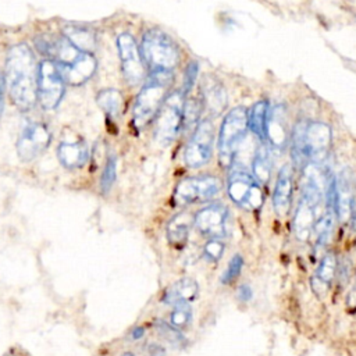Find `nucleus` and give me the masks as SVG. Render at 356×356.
Returning <instances> with one entry per match:
<instances>
[{"label": "nucleus", "mask_w": 356, "mask_h": 356, "mask_svg": "<svg viewBox=\"0 0 356 356\" xmlns=\"http://www.w3.org/2000/svg\"><path fill=\"white\" fill-rule=\"evenodd\" d=\"M4 78L8 95L21 111H31L38 102V68L33 51L26 43L14 44L6 57Z\"/></svg>", "instance_id": "1"}, {"label": "nucleus", "mask_w": 356, "mask_h": 356, "mask_svg": "<svg viewBox=\"0 0 356 356\" xmlns=\"http://www.w3.org/2000/svg\"><path fill=\"white\" fill-rule=\"evenodd\" d=\"M36 47L44 56L53 60L65 82L72 86H79L89 81L96 71L95 56L78 47L72 40H70L64 33L57 38L50 39H35Z\"/></svg>", "instance_id": "2"}, {"label": "nucleus", "mask_w": 356, "mask_h": 356, "mask_svg": "<svg viewBox=\"0 0 356 356\" xmlns=\"http://www.w3.org/2000/svg\"><path fill=\"white\" fill-rule=\"evenodd\" d=\"M331 128L320 121H299L291 132V154L295 165L303 170L309 163L321 164L331 147Z\"/></svg>", "instance_id": "3"}, {"label": "nucleus", "mask_w": 356, "mask_h": 356, "mask_svg": "<svg viewBox=\"0 0 356 356\" xmlns=\"http://www.w3.org/2000/svg\"><path fill=\"white\" fill-rule=\"evenodd\" d=\"M139 47L149 74H174L181 60V51L170 35L157 28L149 29L143 33Z\"/></svg>", "instance_id": "4"}, {"label": "nucleus", "mask_w": 356, "mask_h": 356, "mask_svg": "<svg viewBox=\"0 0 356 356\" xmlns=\"http://www.w3.org/2000/svg\"><path fill=\"white\" fill-rule=\"evenodd\" d=\"M172 81L174 74H149L132 108V121L136 129H143L156 118L159 108L168 95V88Z\"/></svg>", "instance_id": "5"}, {"label": "nucleus", "mask_w": 356, "mask_h": 356, "mask_svg": "<svg viewBox=\"0 0 356 356\" xmlns=\"http://www.w3.org/2000/svg\"><path fill=\"white\" fill-rule=\"evenodd\" d=\"M185 97L182 90L170 92L156 114L154 138L163 146L170 145L184 129Z\"/></svg>", "instance_id": "6"}, {"label": "nucleus", "mask_w": 356, "mask_h": 356, "mask_svg": "<svg viewBox=\"0 0 356 356\" xmlns=\"http://www.w3.org/2000/svg\"><path fill=\"white\" fill-rule=\"evenodd\" d=\"M227 192L229 199L245 210H259L264 200L261 185L253 174L234 163L227 178Z\"/></svg>", "instance_id": "7"}, {"label": "nucleus", "mask_w": 356, "mask_h": 356, "mask_svg": "<svg viewBox=\"0 0 356 356\" xmlns=\"http://www.w3.org/2000/svg\"><path fill=\"white\" fill-rule=\"evenodd\" d=\"M248 111L245 107H235L224 117L218 134V154L224 167L232 164L238 146L248 131Z\"/></svg>", "instance_id": "8"}, {"label": "nucleus", "mask_w": 356, "mask_h": 356, "mask_svg": "<svg viewBox=\"0 0 356 356\" xmlns=\"http://www.w3.org/2000/svg\"><path fill=\"white\" fill-rule=\"evenodd\" d=\"M65 79L57 64L47 58L39 63L38 68V102L44 110H54L65 92Z\"/></svg>", "instance_id": "9"}, {"label": "nucleus", "mask_w": 356, "mask_h": 356, "mask_svg": "<svg viewBox=\"0 0 356 356\" xmlns=\"http://www.w3.org/2000/svg\"><path fill=\"white\" fill-rule=\"evenodd\" d=\"M221 191V181L214 175H196L182 179L174 192L178 206H186L213 199Z\"/></svg>", "instance_id": "10"}, {"label": "nucleus", "mask_w": 356, "mask_h": 356, "mask_svg": "<svg viewBox=\"0 0 356 356\" xmlns=\"http://www.w3.org/2000/svg\"><path fill=\"white\" fill-rule=\"evenodd\" d=\"M115 44L120 54L121 71L125 82L131 86L140 83L145 78V63L140 54V47L138 46L135 38L129 32H122L117 36Z\"/></svg>", "instance_id": "11"}, {"label": "nucleus", "mask_w": 356, "mask_h": 356, "mask_svg": "<svg viewBox=\"0 0 356 356\" xmlns=\"http://www.w3.org/2000/svg\"><path fill=\"white\" fill-rule=\"evenodd\" d=\"M214 127L210 120L197 122L184 152L185 164L191 168H199L209 163L213 154Z\"/></svg>", "instance_id": "12"}, {"label": "nucleus", "mask_w": 356, "mask_h": 356, "mask_svg": "<svg viewBox=\"0 0 356 356\" xmlns=\"http://www.w3.org/2000/svg\"><path fill=\"white\" fill-rule=\"evenodd\" d=\"M51 134L43 122H28L17 140V153L22 161L39 157L50 145Z\"/></svg>", "instance_id": "13"}, {"label": "nucleus", "mask_w": 356, "mask_h": 356, "mask_svg": "<svg viewBox=\"0 0 356 356\" xmlns=\"http://www.w3.org/2000/svg\"><path fill=\"white\" fill-rule=\"evenodd\" d=\"M229 210L221 203H213L200 209L193 218L195 227L209 238L222 239L228 234Z\"/></svg>", "instance_id": "14"}, {"label": "nucleus", "mask_w": 356, "mask_h": 356, "mask_svg": "<svg viewBox=\"0 0 356 356\" xmlns=\"http://www.w3.org/2000/svg\"><path fill=\"white\" fill-rule=\"evenodd\" d=\"M334 207L335 216L341 221L352 218L355 209V191L352 174L348 168L341 170L334 177Z\"/></svg>", "instance_id": "15"}, {"label": "nucleus", "mask_w": 356, "mask_h": 356, "mask_svg": "<svg viewBox=\"0 0 356 356\" xmlns=\"http://www.w3.org/2000/svg\"><path fill=\"white\" fill-rule=\"evenodd\" d=\"M293 191V172L289 164L280 168L274 189H273V207L278 217H285L289 211Z\"/></svg>", "instance_id": "16"}, {"label": "nucleus", "mask_w": 356, "mask_h": 356, "mask_svg": "<svg viewBox=\"0 0 356 356\" xmlns=\"http://www.w3.org/2000/svg\"><path fill=\"white\" fill-rule=\"evenodd\" d=\"M203 107L210 114L218 115L227 107V93L221 82L213 75H204L200 82Z\"/></svg>", "instance_id": "17"}, {"label": "nucleus", "mask_w": 356, "mask_h": 356, "mask_svg": "<svg viewBox=\"0 0 356 356\" xmlns=\"http://www.w3.org/2000/svg\"><path fill=\"white\" fill-rule=\"evenodd\" d=\"M338 271L337 256L332 252H327L320 260L314 275L310 278V286L316 295H325L332 284Z\"/></svg>", "instance_id": "18"}, {"label": "nucleus", "mask_w": 356, "mask_h": 356, "mask_svg": "<svg viewBox=\"0 0 356 356\" xmlns=\"http://www.w3.org/2000/svg\"><path fill=\"white\" fill-rule=\"evenodd\" d=\"M267 142L277 149H282L288 142L286 114L282 106L268 110L267 118Z\"/></svg>", "instance_id": "19"}, {"label": "nucleus", "mask_w": 356, "mask_h": 356, "mask_svg": "<svg viewBox=\"0 0 356 356\" xmlns=\"http://www.w3.org/2000/svg\"><path fill=\"white\" fill-rule=\"evenodd\" d=\"M57 157L65 168L75 170L86 164L89 159V150L83 140L61 142L57 147Z\"/></svg>", "instance_id": "20"}, {"label": "nucleus", "mask_w": 356, "mask_h": 356, "mask_svg": "<svg viewBox=\"0 0 356 356\" xmlns=\"http://www.w3.org/2000/svg\"><path fill=\"white\" fill-rule=\"evenodd\" d=\"M199 286L193 278L185 277L174 284H171L163 298V302L167 305H181V303H191L197 298Z\"/></svg>", "instance_id": "21"}, {"label": "nucleus", "mask_w": 356, "mask_h": 356, "mask_svg": "<svg viewBox=\"0 0 356 356\" xmlns=\"http://www.w3.org/2000/svg\"><path fill=\"white\" fill-rule=\"evenodd\" d=\"M268 110H270L268 102L259 100L248 111V127L261 142H267Z\"/></svg>", "instance_id": "22"}, {"label": "nucleus", "mask_w": 356, "mask_h": 356, "mask_svg": "<svg viewBox=\"0 0 356 356\" xmlns=\"http://www.w3.org/2000/svg\"><path fill=\"white\" fill-rule=\"evenodd\" d=\"M191 222L192 220L186 213H179L168 221L167 238L172 246L182 248L186 243L189 229H191Z\"/></svg>", "instance_id": "23"}, {"label": "nucleus", "mask_w": 356, "mask_h": 356, "mask_svg": "<svg viewBox=\"0 0 356 356\" xmlns=\"http://www.w3.org/2000/svg\"><path fill=\"white\" fill-rule=\"evenodd\" d=\"M271 168H273V161H271L270 150L267 149L266 145H260L254 152V157L252 161V174L261 186L268 184L271 177Z\"/></svg>", "instance_id": "24"}, {"label": "nucleus", "mask_w": 356, "mask_h": 356, "mask_svg": "<svg viewBox=\"0 0 356 356\" xmlns=\"http://www.w3.org/2000/svg\"><path fill=\"white\" fill-rule=\"evenodd\" d=\"M97 104L100 106V108L110 117V118H117L120 117L121 111H122V95L120 90L114 89V88H108V89H102L97 96H96Z\"/></svg>", "instance_id": "25"}, {"label": "nucleus", "mask_w": 356, "mask_h": 356, "mask_svg": "<svg viewBox=\"0 0 356 356\" xmlns=\"http://www.w3.org/2000/svg\"><path fill=\"white\" fill-rule=\"evenodd\" d=\"M203 102L202 99H193V97H185L184 103V128H191L199 121V117L203 110Z\"/></svg>", "instance_id": "26"}, {"label": "nucleus", "mask_w": 356, "mask_h": 356, "mask_svg": "<svg viewBox=\"0 0 356 356\" xmlns=\"http://www.w3.org/2000/svg\"><path fill=\"white\" fill-rule=\"evenodd\" d=\"M192 320V309L189 303L175 305L170 314V324L178 330H184L189 325Z\"/></svg>", "instance_id": "27"}, {"label": "nucleus", "mask_w": 356, "mask_h": 356, "mask_svg": "<svg viewBox=\"0 0 356 356\" xmlns=\"http://www.w3.org/2000/svg\"><path fill=\"white\" fill-rule=\"evenodd\" d=\"M64 35L72 40L78 47L88 50L89 51V46L93 44V36L89 31L83 29V28H78V26H68L64 32Z\"/></svg>", "instance_id": "28"}, {"label": "nucleus", "mask_w": 356, "mask_h": 356, "mask_svg": "<svg viewBox=\"0 0 356 356\" xmlns=\"http://www.w3.org/2000/svg\"><path fill=\"white\" fill-rule=\"evenodd\" d=\"M115 177H117V164H115V157L110 156L106 161L104 170L102 172L100 177V191L103 195L108 193L110 189L113 188L114 182H115Z\"/></svg>", "instance_id": "29"}, {"label": "nucleus", "mask_w": 356, "mask_h": 356, "mask_svg": "<svg viewBox=\"0 0 356 356\" xmlns=\"http://www.w3.org/2000/svg\"><path fill=\"white\" fill-rule=\"evenodd\" d=\"M156 330L167 342H170L174 346H181L185 342V338L181 334V330L175 328L171 324H167L165 321H157L156 323Z\"/></svg>", "instance_id": "30"}, {"label": "nucleus", "mask_w": 356, "mask_h": 356, "mask_svg": "<svg viewBox=\"0 0 356 356\" xmlns=\"http://www.w3.org/2000/svg\"><path fill=\"white\" fill-rule=\"evenodd\" d=\"M242 267H243V257L238 253L234 254L231 257V260L228 261V266H227L225 271L221 275V284H224V285L232 284L239 277V274L242 271Z\"/></svg>", "instance_id": "31"}, {"label": "nucleus", "mask_w": 356, "mask_h": 356, "mask_svg": "<svg viewBox=\"0 0 356 356\" xmlns=\"http://www.w3.org/2000/svg\"><path fill=\"white\" fill-rule=\"evenodd\" d=\"M224 253V242L220 238H210L203 246V257L207 261H218Z\"/></svg>", "instance_id": "32"}, {"label": "nucleus", "mask_w": 356, "mask_h": 356, "mask_svg": "<svg viewBox=\"0 0 356 356\" xmlns=\"http://www.w3.org/2000/svg\"><path fill=\"white\" fill-rule=\"evenodd\" d=\"M197 71H199V67H197V63L196 61H191L186 68H185V72H184V86H182V93L185 96H188V93L191 92V89L193 88L195 85V81H196V76H197Z\"/></svg>", "instance_id": "33"}, {"label": "nucleus", "mask_w": 356, "mask_h": 356, "mask_svg": "<svg viewBox=\"0 0 356 356\" xmlns=\"http://www.w3.org/2000/svg\"><path fill=\"white\" fill-rule=\"evenodd\" d=\"M236 295H238V299L242 300V302H248L252 299L253 296V291H252V286L249 284H242L238 291H236Z\"/></svg>", "instance_id": "34"}, {"label": "nucleus", "mask_w": 356, "mask_h": 356, "mask_svg": "<svg viewBox=\"0 0 356 356\" xmlns=\"http://www.w3.org/2000/svg\"><path fill=\"white\" fill-rule=\"evenodd\" d=\"M3 110H4V79L0 74V117L3 114Z\"/></svg>", "instance_id": "35"}, {"label": "nucleus", "mask_w": 356, "mask_h": 356, "mask_svg": "<svg viewBox=\"0 0 356 356\" xmlns=\"http://www.w3.org/2000/svg\"><path fill=\"white\" fill-rule=\"evenodd\" d=\"M143 334H145V328H142V327H135V328L131 331L132 339H139V338L143 337Z\"/></svg>", "instance_id": "36"}, {"label": "nucleus", "mask_w": 356, "mask_h": 356, "mask_svg": "<svg viewBox=\"0 0 356 356\" xmlns=\"http://www.w3.org/2000/svg\"><path fill=\"white\" fill-rule=\"evenodd\" d=\"M352 225H353V228L356 229V206H355L353 213H352Z\"/></svg>", "instance_id": "37"}, {"label": "nucleus", "mask_w": 356, "mask_h": 356, "mask_svg": "<svg viewBox=\"0 0 356 356\" xmlns=\"http://www.w3.org/2000/svg\"><path fill=\"white\" fill-rule=\"evenodd\" d=\"M121 356H135L132 352H125V353H122Z\"/></svg>", "instance_id": "38"}]
</instances>
